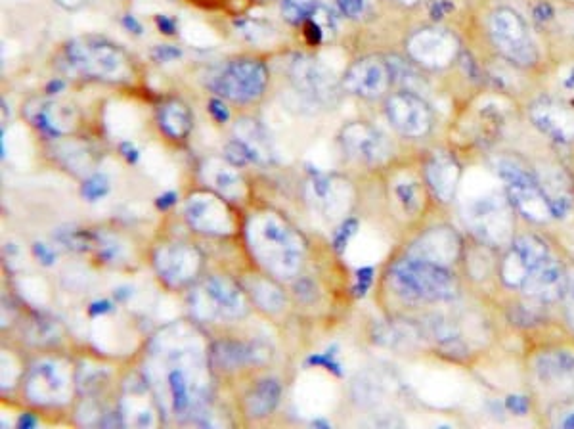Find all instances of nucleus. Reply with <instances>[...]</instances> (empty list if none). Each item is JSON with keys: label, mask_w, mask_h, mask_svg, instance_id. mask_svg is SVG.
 I'll list each match as a JSON object with an SVG mask.
<instances>
[{"label": "nucleus", "mask_w": 574, "mask_h": 429, "mask_svg": "<svg viewBox=\"0 0 574 429\" xmlns=\"http://www.w3.org/2000/svg\"><path fill=\"white\" fill-rule=\"evenodd\" d=\"M337 142L347 158L368 169L387 167L393 159L389 138L368 121H351L343 125Z\"/></svg>", "instance_id": "obj_18"}, {"label": "nucleus", "mask_w": 574, "mask_h": 429, "mask_svg": "<svg viewBox=\"0 0 574 429\" xmlns=\"http://www.w3.org/2000/svg\"><path fill=\"white\" fill-rule=\"evenodd\" d=\"M559 313L563 326L569 336L574 339V259H567V274H565V290L559 301Z\"/></svg>", "instance_id": "obj_38"}, {"label": "nucleus", "mask_w": 574, "mask_h": 429, "mask_svg": "<svg viewBox=\"0 0 574 429\" xmlns=\"http://www.w3.org/2000/svg\"><path fill=\"white\" fill-rule=\"evenodd\" d=\"M236 29L247 43H253V45H261L274 37L272 25L261 20H238Z\"/></svg>", "instance_id": "obj_41"}, {"label": "nucleus", "mask_w": 574, "mask_h": 429, "mask_svg": "<svg viewBox=\"0 0 574 429\" xmlns=\"http://www.w3.org/2000/svg\"><path fill=\"white\" fill-rule=\"evenodd\" d=\"M490 171L502 182L519 219L534 226L552 225L555 221L552 205L525 159L515 154H498L490 161Z\"/></svg>", "instance_id": "obj_8"}, {"label": "nucleus", "mask_w": 574, "mask_h": 429, "mask_svg": "<svg viewBox=\"0 0 574 429\" xmlns=\"http://www.w3.org/2000/svg\"><path fill=\"white\" fill-rule=\"evenodd\" d=\"M35 255H37V259H39L43 265H46V267H50V265L56 263V253L48 248V246H45V244H35Z\"/></svg>", "instance_id": "obj_46"}, {"label": "nucleus", "mask_w": 574, "mask_h": 429, "mask_svg": "<svg viewBox=\"0 0 574 429\" xmlns=\"http://www.w3.org/2000/svg\"><path fill=\"white\" fill-rule=\"evenodd\" d=\"M268 83L270 71L263 60L253 56H240L226 62L211 77L209 89L226 102L251 106L265 96Z\"/></svg>", "instance_id": "obj_10"}, {"label": "nucleus", "mask_w": 574, "mask_h": 429, "mask_svg": "<svg viewBox=\"0 0 574 429\" xmlns=\"http://www.w3.org/2000/svg\"><path fill=\"white\" fill-rule=\"evenodd\" d=\"M345 94L364 102H383L393 91V73L389 58L381 54H368L354 60L341 77Z\"/></svg>", "instance_id": "obj_20"}, {"label": "nucleus", "mask_w": 574, "mask_h": 429, "mask_svg": "<svg viewBox=\"0 0 574 429\" xmlns=\"http://www.w3.org/2000/svg\"><path fill=\"white\" fill-rule=\"evenodd\" d=\"M500 253L502 249L488 246L471 234H465L464 251L458 272L464 286L471 294L496 297L502 292L500 286Z\"/></svg>", "instance_id": "obj_14"}, {"label": "nucleus", "mask_w": 574, "mask_h": 429, "mask_svg": "<svg viewBox=\"0 0 574 429\" xmlns=\"http://www.w3.org/2000/svg\"><path fill=\"white\" fill-rule=\"evenodd\" d=\"M303 25L307 29L305 31L307 41L312 46L322 45L328 37H332L335 33V18H333L332 12L322 4L316 8V12Z\"/></svg>", "instance_id": "obj_36"}, {"label": "nucleus", "mask_w": 574, "mask_h": 429, "mask_svg": "<svg viewBox=\"0 0 574 429\" xmlns=\"http://www.w3.org/2000/svg\"><path fill=\"white\" fill-rule=\"evenodd\" d=\"M421 175L433 202L452 205L458 200V192L464 181V167L454 152L446 148L429 152L421 161Z\"/></svg>", "instance_id": "obj_24"}, {"label": "nucleus", "mask_w": 574, "mask_h": 429, "mask_svg": "<svg viewBox=\"0 0 574 429\" xmlns=\"http://www.w3.org/2000/svg\"><path fill=\"white\" fill-rule=\"evenodd\" d=\"M486 39L492 52L517 71L536 73L542 68V52L530 33L527 20L511 6H496L488 12Z\"/></svg>", "instance_id": "obj_7"}, {"label": "nucleus", "mask_w": 574, "mask_h": 429, "mask_svg": "<svg viewBox=\"0 0 574 429\" xmlns=\"http://www.w3.org/2000/svg\"><path fill=\"white\" fill-rule=\"evenodd\" d=\"M465 234L450 223H439L429 226L420 232L410 248L406 249L408 257L421 259L444 269L458 271L462 251H464Z\"/></svg>", "instance_id": "obj_21"}, {"label": "nucleus", "mask_w": 574, "mask_h": 429, "mask_svg": "<svg viewBox=\"0 0 574 429\" xmlns=\"http://www.w3.org/2000/svg\"><path fill=\"white\" fill-rule=\"evenodd\" d=\"M567 259H563L555 249L527 276L519 297L538 309L559 307L565 290Z\"/></svg>", "instance_id": "obj_23"}, {"label": "nucleus", "mask_w": 574, "mask_h": 429, "mask_svg": "<svg viewBox=\"0 0 574 429\" xmlns=\"http://www.w3.org/2000/svg\"><path fill=\"white\" fill-rule=\"evenodd\" d=\"M542 414V424L552 429H574V399L557 401L538 410Z\"/></svg>", "instance_id": "obj_37"}, {"label": "nucleus", "mask_w": 574, "mask_h": 429, "mask_svg": "<svg viewBox=\"0 0 574 429\" xmlns=\"http://www.w3.org/2000/svg\"><path fill=\"white\" fill-rule=\"evenodd\" d=\"M157 127L165 138L184 142L194 129V115L180 98H171L157 108Z\"/></svg>", "instance_id": "obj_32"}, {"label": "nucleus", "mask_w": 574, "mask_h": 429, "mask_svg": "<svg viewBox=\"0 0 574 429\" xmlns=\"http://www.w3.org/2000/svg\"><path fill=\"white\" fill-rule=\"evenodd\" d=\"M83 198L89 202H98L102 200L108 192H110V181L106 175L102 173H92L85 181H83Z\"/></svg>", "instance_id": "obj_43"}, {"label": "nucleus", "mask_w": 574, "mask_h": 429, "mask_svg": "<svg viewBox=\"0 0 574 429\" xmlns=\"http://www.w3.org/2000/svg\"><path fill=\"white\" fill-rule=\"evenodd\" d=\"M272 359L270 347L261 341H236L224 339L211 345L209 361L213 368L224 372L240 370L243 366H261Z\"/></svg>", "instance_id": "obj_30"}, {"label": "nucleus", "mask_w": 574, "mask_h": 429, "mask_svg": "<svg viewBox=\"0 0 574 429\" xmlns=\"http://www.w3.org/2000/svg\"><path fill=\"white\" fill-rule=\"evenodd\" d=\"M54 156L60 165L77 177H89L94 173V156L83 142H77L75 136L54 140Z\"/></svg>", "instance_id": "obj_33"}, {"label": "nucleus", "mask_w": 574, "mask_h": 429, "mask_svg": "<svg viewBox=\"0 0 574 429\" xmlns=\"http://www.w3.org/2000/svg\"><path fill=\"white\" fill-rule=\"evenodd\" d=\"M464 52L458 33L441 23L421 25L404 39V56L423 73H444L454 68Z\"/></svg>", "instance_id": "obj_9"}, {"label": "nucleus", "mask_w": 574, "mask_h": 429, "mask_svg": "<svg viewBox=\"0 0 574 429\" xmlns=\"http://www.w3.org/2000/svg\"><path fill=\"white\" fill-rule=\"evenodd\" d=\"M553 244L536 230H517L508 248L500 253V286L502 292L519 294L527 276L534 271L550 253Z\"/></svg>", "instance_id": "obj_11"}, {"label": "nucleus", "mask_w": 574, "mask_h": 429, "mask_svg": "<svg viewBox=\"0 0 574 429\" xmlns=\"http://www.w3.org/2000/svg\"><path fill=\"white\" fill-rule=\"evenodd\" d=\"M108 378V370L106 368H98V366H92V368H81L75 376V385L85 391V393H92L94 389H98L100 385L106 382Z\"/></svg>", "instance_id": "obj_42"}, {"label": "nucleus", "mask_w": 574, "mask_h": 429, "mask_svg": "<svg viewBox=\"0 0 574 429\" xmlns=\"http://www.w3.org/2000/svg\"><path fill=\"white\" fill-rule=\"evenodd\" d=\"M320 6L318 0H280V12L291 25H303Z\"/></svg>", "instance_id": "obj_39"}, {"label": "nucleus", "mask_w": 574, "mask_h": 429, "mask_svg": "<svg viewBox=\"0 0 574 429\" xmlns=\"http://www.w3.org/2000/svg\"><path fill=\"white\" fill-rule=\"evenodd\" d=\"M73 378L64 362L45 359L35 362L25 380V395L39 407H62L71 397Z\"/></svg>", "instance_id": "obj_22"}, {"label": "nucleus", "mask_w": 574, "mask_h": 429, "mask_svg": "<svg viewBox=\"0 0 574 429\" xmlns=\"http://www.w3.org/2000/svg\"><path fill=\"white\" fill-rule=\"evenodd\" d=\"M60 8H64L67 12H77V10H81L85 4H87V0H54Z\"/></svg>", "instance_id": "obj_48"}, {"label": "nucleus", "mask_w": 574, "mask_h": 429, "mask_svg": "<svg viewBox=\"0 0 574 429\" xmlns=\"http://www.w3.org/2000/svg\"><path fill=\"white\" fill-rule=\"evenodd\" d=\"M253 2H263L265 4V2H272V0H253Z\"/></svg>", "instance_id": "obj_52"}, {"label": "nucleus", "mask_w": 574, "mask_h": 429, "mask_svg": "<svg viewBox=\"0 0 574 429\" xmlns=\"http://www.w3.org/2000/svg\"><path fill=\"white\" fill-rule=\"evenodd\" d=\"M305 198L310 209L328 223H343L349 219L356 202L353 182L335 173L312 175L305 184Z\"/></svg>", "instance_id": "obj_15"}, {"label": "nucleus", "mask_w": 574, "mask_h": 429, "mask_svg": "<svg viewBox=\"0 0 574 429\" xmlns=\"http://www.w3.org/2000/svg\"><path fill=\"white\" fill-rule=\"evenodd\" d=\"M525 372L532 403L542 410L574 399V351L565 345H538L527 351Z\"/></svg>", "instance_id": "obj_6"}, {"label": "nucleus", "mask_w": 574, "mask_h": 429, "mask_svg": "<svg viewBox=\"0 0 574 429\" xmlns=\"http://www.w3.org/2000/svg\"><path fill=\"white\" fill-rule=\"evenodd\" d=\"M387 2H391V4H395L398 8H402V10H414V8H418L423 0H387Z\"/></svg>", "instance_id": "obj_49"}, {"label": "nucleus", "mask_w": 574, "mask_h": 429, "mask_svg": "<svg viewBox=\"0 0 574 429\" xmlns=\"http://www.w3.org/2000/svg\"><path fill=\"white\" fill-rule=\"evenodd\" d=\"M201 263V251L190 244H165L155 249V272L171 288L192 284L198 278Z\"/></svg>", "instance_id": "obj_27"}, {"label": "nucleus", "mask_w": 574, "mask_h": 429, "mask_svg": "<svg viewBox=\"0 0 574 429\" xmlns=\"http://www.w3.org/2000/svg\"><path fill=\"white\" fill-rule=\"evenodd\" d=\"M337 12L351 20V22H364L374 14L376 0H335Z\"/></svg>", "instance_id": "obj_40"}, {"label": "nucleus", "mask_w": 574, "mask_h": 429, "mask_svg": "<svg viewBox=\"0 0 574 429\" xmlns=\"http://www.w3.org/2000/svg\"><path fill=\"white\" fill-rule=\"evenodd\" d=\"M289 81L297 94L320 108L339 106L345 96L341 79L324 62L309 54H299L289 64Z\"/></svg>", "instance_id": "obj_12"}, {"label": "nucleus", "mask_w": 574, "mask_h": 429, "mask_svg": "<svg viewBox=\"0 0 574 429\" xmlns=\"http://www.w3.org/2000/svg\"><path fill=\"white\" fill-rule=\"evenodd\" d=\"M184 219L199 234L205 236H230L236 230V215L232 202L222 198L211 188L194 190L184 200Z\"/></svg>", "instance_id": "obj_17"}, {"label": "nucleus", "mask_w": 574, "mask_h": 429, "mask_svg": "<svg viewBox=\"0 0 574 429\" xmlns=\"http://www.w3.org/2000/svg\"><path fill=\"white\" fill-rule=\"evenodd\" d=\"M222 156L238 167L270 165L274 161V150L263 123L253 117L238 119L232 140L226 144Z\"/></svg>", "instance_id": "obj_25"}, {"label": "nucleus", "mask_w": 574, "mask_h": 429, "mask_svg": "<svg viewBox=\"0 0 574 429\" xmlns=\"http://www.w3.org/2000/svg\"><path fill=\"white\" fill-rule=\"evenodd\" d=\"M245 292L251 295L253 303L263 309L266 313L274 315V313H280L284 307H286V294L284 290L270 278H261V276H255V278H249L245 282Z\"/></svg>", "instance_id": "obj_35"}, {"label": "nucleus", "mask_w": 574, "mask_h": 429, "mask_svg": "<svg viewBox=\"0 0 574 429\" xmlns=\"http://www.w3.org/2000/svg\"><path fill=\"white\" fill-rule=\"evenodd\" d=\"M280 397H282V385H280V382L274 380V378L263 380V382H259L247 393V397H245V414L249 418H255V420L266 418V416H270L276 410L278 403H280Z\"/></svg>", "instance_id": "obj_34"}, {"label": "nucleus", "mask_w": 574, "mask_h": 429, "mask_svg": "<svg viewBox=\"0 0 574 429\" xmlns=\"http://www.w3.org/2000/svg\"><path fill=\"white\" fill-rule=\"evenodd\" d=\"M209 112H211V115H213L219 123H226V119H228V110H226V106H224L222 98L211 100V104H209Z\"/></svg>", "instance_id": "obj_47"}, {"label": "nucleus", "mask_w": 574, "mask_h": 429, "mask_svg": "<svg viewBox=\"0 0 574 429\" xmlns=\"http://www.w3.org/2000/svg\"><path fill=\"white\" fill-rule=\"evenodd\" d=\"M23 115L35 131L50 140L77 135L83 123V115L75 104L52 96H35L27 100Z\"/></svg>", "instance_id": "obj_19"}, {"label": "nucleus", "mask_w": 574, "mask_h": 429, "mask_svg": "<svg viewBox=\"0 0 574 429\" xmlns=\"http://www.w3.org/2000/svg\"><path fill=\"white\" fill-rule=\"evenodd\" d=\"M173 198H175V196H163V198H161L163 202H159V207H167V205L175 204Z\"/></svg>", "instance_id": "obj_51"}, {"label": "nucleus", "mask_w": 574, "mask_h": 429, "mask_svg": "<svg viewBox=\"0 0 574 429\" xmlns=\"http://www.w3.org/2000/svg\"><path fill=\"white\" fill-rule=\"evenodd\" d=\"M31 338L35 343H52L58 339V324L54 320H46V318H39L33 322L31 326Z\"/></svg>", "instance_id": "obj_44"}, {"label": "nucleus", "mask_w": 574, "mask_h": 429, "mask_svg": "<svg viewBox=\"0 0 574 429\" xmlns=\"http://www.w3.org/2000/svg\"><path fill=\"white\" fill-rule=\"evenodd\" d=\"M242 167L234 165L224 156H211L201 161V181L213 192L221 194L228 202H242L249 194V186L243 177Z\"/></svg>", "instance_id": "obj_29"}, {"label": "nucleus", "mask_w": 574, "mask_h": 429, "mask_svg": "<svg viewBox=\"0 0 574 429\" xmlns=\"http://www.w3.org/2000/svg\"><path fill=\"white\" fill-rule=\"evenodd\" d=\"M391 292L408 307L450 305L460 299L464 282L460 272L404 255L387 272Z\"/></svg>", "instance_id": "obj_4"}, {"label": "nucleus", "mask_w": 574, "mask_h": 429, "mask_svg": "<svg viewBox=\"0 0 574 429\" xmlns=\"http://www.w3.org/2000/svg\"><path fill=\"white\" fill-rule=\"evenodd\" d=\"M178 56H180V50L175 46L163 45L154 48V58L157 62H171V60H177Z\"/></svg>", "instance_id": "obj_45"}, {"label": "nucleus", "mask_w": 574, "mask_h": 429, "mask_svg": "<svg viewBox=\"0 0 574 429\" xmlns=\"http://www.w3.org/2000/svg\"><path fill=\"white\" fill-rule=\"evenodd\" d=\"M245 240L257 263L274 278H293L301 271L307 240L276 209H257L247 217Z\"/></svg>", "instance_id": "obj_2"}, {"label": "nucleus", "mask_w": 574, "mask_h": 429, "mask_svg": "<svg viewBox=\"0 0 574 429\" xmlns=\"http://www.w3.org/2000/svg\"><path fill=\"white\" fill-rule=\"evenodd\" d=\"M530 123L557 144L574 142V104L557 98H538L527 108Z\"/></svg>", "instance_id": "obj_28"}, {"label": "nucleus", "mask_w": 574, "mask_h": 429, "mask_svg": "<svg viewBox=\"0 0 574 429\" xmlns=\"http://www.w3.org/2000/svg\"><path fill=\"white\" fill-rule=\"evenodd\" d=\"M192 307L199 318H243L249 313V299L228 276H209L201 288L192 294Z\"/></svg>", "instance_id": "obj_16"}, {"label": "nucleus", "mask_w": 574, "mask_h": 429, "mask_svg": "<svg viewBox=\"0 0 574 429\" xmlns=\"http://www.w3.org/2000/svg\"><path fill=\"white\" fill-rule=\"evenodd\" d=\"M383 115L391 129L408 140H423L435 129V112L420 92L397 89L383 100Z\"/></svg>", "instance_id": "obj_13"}, {"label": "nucleus", "mask_w": 574, "mask_h": 429, "mask_svg": "<svg viewBox=\"0 0 574 429\" xmlns=\"http://www.w3.org/2000/svg\"><path fill=\"white\" fill-rule=\"evenodd\" d=\"M155 403L157 401H155L154 391L146 378L127 384L121 403H119V414L123 418V426H136V428L154 426Z\"/></svg>", "instance_id": "obj_31"}, {"label": "nucleus", "mask_w": 574, "mask_h": 429, "mask_svg": "<svg viewBox=\"0 0 574 429\" xmlns=\"http://www.w3.org/2000/svg\"><path fill=\"white\" fill-rule=\"evenodd\" d=\"M209 353L194 326L171 324L150 347L146 380L159 410L178 422L194 420L207 408Z\"/></svg>", "instance_id": "obj_1"}, {"label": "nucleus", "mask_w": 574, "mask_h": 429, "mask_svg": "<svg viewBox=\"0 0 574 429\" xmlns=\"http://www.w3.org/2000/svg\"><path fill=\"white\" fill-rule=\"evenodd\" d=\"M37 424H39V422H37V418H35L33 414H22V416H20V422H18V428H35Z\"/></svg>", "instance_id": "obj_50"}, {"label": "nucleus", "mask_w": 574, "mask_h": 429, "mask_svg": "<svg viewBox=\"0 0 574 429\" xmlns=\"http://www.w3.org/2000/svg\"><path fill=\"white\" fill-rule=\"evenodd\" d=\"M56 66L69 77L108 85H123L134 79L131 56L106 37L83 35L67 41L56 56Z\"/></svg>", "instance_id": "obj_3"}, {"label": "nucleus", "mask_w": 574, "mask_h": 429, "mask_svg": "<svg viewBox=\"0 0 574 429\" xmlns=\"http://www.w3.org/2000/svg\"><path fill=\"white\" fill-rule=\"evenodd\" d=\"M387 200L398 219L414 223L423 217L431 198L423 175L416 169L404 167L395 171L387 181Z\"/></svg>", "instance_id": "obj_26"}, {"label": "nucleus", "mask_w": 574, "mask_h": 429, "mask_svg": "<svg viewBox=\"0 0 574 429\" xmlns=\"http://www.w3.org/2000/svg\"><path fill=\"white\" fill-rule=\"evenodd\" d=\"M462 219L467 234L488 246L508 248L517 234L519 215L509 202L508 194L498 177H486L483 184L471 186L462 202Z\"/></svg>", "instance_id": "obj_5"}]
</instances>
